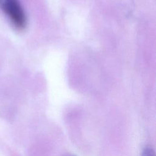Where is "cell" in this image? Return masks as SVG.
<instances>
[{
    "label": "cell",
    "mask_w": 156,
    "mask_h": 156,
    "mask_svg": "<svg viewBox=\"0 0 156 156\" xmlns=\"http://www.w3.org/2000/svg\"><path fill=\"white\" fill-rule=\"evenodd\" d=\"M141 156H155V152L151 147H146L142 152Z\"/></svg>",
    "instance_id": "2"
},
{
    "label": "cell",
    "mask_w": 156,
    "mask_h": 156,
    "mask_svg": "<svg viewBox=\"0 0 156 156\" xmlns=\"http://www.w3.org/2000/svg\"><path fill=\"white\" fill-rule=\"evenodd\" d=\"M0 9L16 29L23 30L26 28L27 17L19 0H0Z\"/></svg>",
    "instance_id": "1"
}]
</instances>
